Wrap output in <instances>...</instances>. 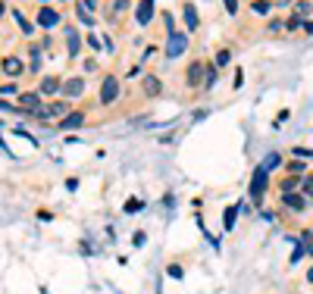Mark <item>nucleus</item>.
I'll return each mask as SVG.
<instances>
[{"mask_svg": "<svg viewBox=\"0 0 313 294\" xmlns=\"http://www.w3.org/2000/svg\"><path fill=\"white\" fill-rule=\"evenodd\" d=\"M266 188H269V169L260 163V166L254 169V175H251V185H248V197H251V204H254V207H260V204H263Z\"/></svg>", "mask_w": 313, "mask_h": 294, "instance_id": "1", "label": "nucleus"}, {"mask_svg": "<svg viewBox=\"0 0 313 294\" xmlns=\"http://www.w3.org/2000/svg\"><path fill=\"white\" fill-rule=\"evenodd\" d=\"M185 50H188V34H185V31H172V34H166V47H163V53H166V60H176V57H182Z\"/></svg>", "mask_w": 313, "mask_h": 294, "instance_id": "2", "label": "nucleus"}, {"mask_svg": "<svg viewBox=\"0 0 313 294\" xmlns=\"http://www.w3.org/2000/svg\"><path fill=\"white\" fill-rule=\"evenodd\" d=\"M41 100H44V97L38 94V91H22V94L16 97V109H19V113H28V116H34V113H38V109L44 106Z\"/></svg>", "mask_w": 313, "mask_h": 294, "instance_id": "3", "label": "nucleus"}, {"mask_svg": "<svg viewBox=\"0 0 313 294\" xmlns=\"http://www.w3.org/2000/svg\"><path fill=\"white\" fill-rule=\"evenodd\" d=\"M66 119L69 116V103L66 100H53V103H47V106H41L38 113H34L31 119H38V122H47V119Z\"/></svg>", "mask_w": 313, "mask_h": 294, "instance_id": "4", "label": "nucleus"}, {"mask_svg": "<svg viewBox=\"0 0 313 294\" xmlns=\"http://www.w3.org/2000/svg\"><path fill=\"white\" fill-rule=\"evenodd\" d=\"M119 100V79L116 76H107L103 85H100V103L110 106V103H116Z\"/></svg>", "mask_w": 313, "mask_h": 294, "instance_id": "5", "label": "nucleus"}, {"mask_svg": "<svg viewBox=\"0 0 313 294\" xmlns=\"http://www.w3.org/2000/svg\"><path fill=\"white\" fill-rule=\"evenodd\" d=\"M279 197H282V207L291 210V213H304L307 204H310V200H307L301 191H285V194H279Z\"/></svg>", "mask_w": 313, "mask_h": 294, "instance_id": "6", "label": "nucleus"}, {"mask_svg": "<svg viewBox=\"0 0 313 294\" xmlns=\"http://www.w3.org/2000/svg\"><path fill=\"white\" fill-rule=\"evenodd\" d=\"M154 10H157L154 0H138V7H135V22H138V25H147V22L154 19Z\"/></svg>", "mask_w": 313, "mask_h": 294, "instance_id": "7", "label": "nucleus"}, {"mask_svg": "<svg viewBox=\"0 0 313 294\" xmlns=\"http://www.w3.org/2000/svg\"><path fill=\"white\" fill-rule=\"evenodd\" d=\"M0 72L10 76V79H16V76H22V72H25V63L19 57H4V60H0Z\"/></svg>", "mask_w": 313, "mask_h": 294, "instance_id": "8", "label": "nucleus"}, {"mask_svg": "<svg viewBox=\"0 0 313 294\" xmlns=\"http://www.w3.org/2000/svg\"><path fill=\"white\" fill-rule=\"evenodd\" d=\"M185 82H188V88H204V63L194 60L185 72Z\"/></svg>", "mask_w": 313, "mask_h": 294, "instance_id": "9", "label": "nucleus"}, {"mask_svg": "<svg viewBox=\"0 0 313 294\" xmlns=\"http://www.w3.org/2000/svg\"><path fill=\"white\" fill-rule=\"evenodd\" d=\"M66 50H69V60H76L79 50H82V34L72 25H66Z\"/></svg>", "mask_w": 313, "mask_h": 294, "instance_id": "10", "label": "nucleus"}, {"mask_svg": "<svg viewBox=\"0 0 313 294\" xmlns=\"http://www.w3.org/2000/svg\"><path fill=\"white\" fill-rule=\"evenodd\" d=\"M60 91H63V82H60V79H53V76H44V79H41V85H38V94H41V97L60 94Z\"/></svg>", "mask_w": 313, "mask_h": 294, "instance_id": "11", "label": "nucleus"}, {"mask_svg": "<svg viewBox=\"0 0 313 294\" xmlns=\"http://www.w3.org/2000/svg\"><path fill=\"white\" fill-rule=\"evenodd\" d=\"M34 19H38V25H41V28H53V25L60 22V13H57V10H50V7H41Z\"/></svg>", "mask_w": 313, "mask_h": 294, "instance_id": "12", "label": "nucleus"}, {"mask_svg": "<svg viewBox=\"0 0 313 294\" xmlns=\"http://www.w3.org/2000/svg\"><path fill=\"white\" fill-rule=\"evenodd\" d=\"M63 94H66V97H82V94H85V79H79V76L66 79V82H63Z\"/></svg>", "mask_w": 313, "mask_h": 294, "instance_id": "13", "label": "nucleus"}, {"mask_svg": "<svg viewBox=\"0 0 313 294\" xmlns=\"http://www.w3.org/2000/svg\"><path fill=\"white\" fill-rule=\"evenodd\" d=\"M141 91H144L147 97H160V94H163V82H160L157 76H144V79H141Z\"/></svg>", "mask_w": 313, "mask_h": 294, "instance_id": "14", "label": "nucleus"}, {"mask_svg": "<svg viewBox=\"0 0 313 294\" xmlns=\"http://www.w3.org/2000/svg\"><path fill=\"white\" fill-rule=\"evenodd\" d=\"M310 13H313V0H294V7H291L294 19H307Z\"/></svg>", "mask_w": 313, "mask_h": 294, "instance_id": "15", "label": "nucleus"}, {"mask_svg": "<svg viewBox=\"0 0 313 294\" xmlns=\"http://www.w3.org/2000/svg\"><path fill=\"white\" fill-rule=\"evenodd\" d=\"M279 191L285 194V191H301V175H285L282 181H279Z\"/></svg>", "mask_w": 313, "mask_h": 294, "instance_id": "16", "label": "nucleus"}, {"mask_svg": "<svg viewBox=\"0 0 313 294\" xmlns=\"http://www.w3.org/2000/svg\"><path fill=\"white\" fill-rule=\"evenodd\" d=\"M200 25V19H197V10H194V4H185V28L188 31H194Z\"/></svg>", "mask_w": 313, "mask_h": 294, "instance_id": "17", "label": "nucleus"}, {"mask_svg": "<svg viewBox=\"0 0 313 294\" xmlns=\"http://www.w3.org/2000/svg\"><path fill=\"white\" fill-rule=\"evenodd\" d=\"M216 63H204V91H210L213 85H216Z\"/></svg>", "mask_w": 313, "mask_h": 294, "instance_id": "18", "label": "nucleus"}, {"mask_svg": "<svg viewBox=\"0 0 313 294\" xmlns=\"http://www.w3.org/2000/svg\"><path fill=\"white\" fill-rule=\"evenodd\" d=\"M79 125H85V113H69L60 122V128H66V132H69V128H79Z\"/></svg>", "mask_w": 313, "mask_h": 294, "instance_id": "19", "label": "nucleus"}, {"mask_svg": "<svg viewBox=\"0 0 313 294\" xmlns=\"http://www.w3.org/2000/svg\"><path fill=\"white\" fill-rule=\"evenodd\" d=\"M238 213H241V210H238V204H232V207L226 210V219H223V229H226V232H232V229H235V223H238Z\"/></svg>", "mask_w": 313, "mask_h": 294, "instance_id": "20", "label": "nucleus"}, {"mask_svg": "<svg viewBox=\"0 0 313 294\" xmlns=\"http://www.w3.org/2000/svg\"><path fill=\"white\" fill-rule=\"evenodd\" d=\"M76 16H79V22H82V25H94V13H91V10H85L82 4L76 7Z\"/></svg>", "mask_w": 313, "mask_h": 294, "instance_id": "21", "label": "nucleus"}, {"mask_svg": "<svg viewBox=\"0 0 313 294\" xmlns=\"http://www.w3.org/2000/svg\"><path fill=\"white\" fill-rule=\"evenodd\" d=\"M13 19H16V25H19V28H22L25 34H31V31H34V25H31V22L25 19V16H22L19 10H13Z\"/></svg>", "mask_w": 313, "mask_h": 294, "instance_id": "22", "label": "nucleus"}, {"mask_svg": "<svg viewBox=\"0 0 313 294\" xmlns=\"http://www.w3.org/2000/svg\"><path fill=\"white\" fill-rule=\"evenodd\" d=\"M251 10H254L257 16H269L272 4H269V0H254V4H251Z\"/></svg>", "mask_w": 313, "mask_h": 294, "instance_id": "23", "label": "nucleus"}, {"mask_svg": "<svg viewBox=\"0 0 313 294\" xmlns=\"http://www.w3.org/2000/svg\"><path fill=\"white\" fill-rule=\"evenodd\" d=\"M285 172H288V175H304V172H307V166H304L301 160H291L288 166H285Z\"/></svg>", "mask_w": 313, "mask_h": 294, "instance_id": "24", "label": "nucleus"}, {"mask_svg": "<svg viewBox=\"0 0 313 294\" xmlns=\"http://www.w3.org/2000/svg\"><path fill=\"white\" fill-rule=\"evenodd\" d=\"M301 194H304L307 200H313V175H304V178H301Z\"/></svg>", "mask_w": 313, "mask_h": 294, "instance_id": "25", "label": "nucleus"}, {"mask_svg": "<svg viewBox=\"0 0 313 294\" xmlns=\"http://www.w3.org/2000/svg\"><path fill=\"white\" fill-rule=\"evenodd\" d=\"M122 210H125V213H138V210H144V200H141V197H132V200H125Z\"/></svg>", "mask_w": 313, "mask_h": 294, "instance_id": "26", "label": "nucleus"}, {"mask_svg": "<svg viewBox=\"0 0 313 294\" xmlns=\"http://www.w3.org/2000/svg\"><path fill=\"white\" fill-rule=\"evenodd\" d=\"M301 244H304V250L313 256V232H310V229H304V232H301Z\"/></svg>", "mask_w": 313, "mask_h": 294, "instance_id": "27", "label": "nucleus"}, {"mask_svg": "<svg viewBox=\"0 0 313 294\" xmlns=\"http://www.w3.org/2000/svg\"><path fill=\"white\" fill-rule=\"evenodd\" d=\"M279 163H282V157H279V154H266V157H263V166H266L269 172H272L275 166H279Z\"/></svg>", "mask_w": 313, "mask_h": 294, "instance_id": "28", "label": "nucleus"}, {"mask_svg": "<svg viewBox=\"0 0 313 294\" xmlns=\"http://www.w3.org/2000/svg\"><path fill=\"white\" fill-rule=\"evenodd\" d=\"M85 47H91V50H94V53H97V50L103 47V41L97 38V34H88V38H85Z\"/></svg>", "mask_w": 313, "mask_h": 294, "instance_id": "29", "label": "nucleus"}, {"mask_svg": "<svg viewBox=\"0 0 313 294\" xmlns=\"http://www.w3.org/2000/svg\"><path fill=\"white\" fill-rule=\"evenodd\" d=\"M0 97H19V91H16V85H4L0 88Z\"/></svg>", "mask_w": 313, "mask_h": 294, "instance_id": "30", "label": "nucleus"}, {"mask_svg": "<svg viewBox=\"0 0 313 294\" xmlns=\"http://www.w3.org/2000/svg\"><path fill=\"white\" fill-rule=\"evenodd\" d=\"M229 60H232V53H229V50H219V53H216V60H213V63H216V66H226Z\"/></svg>", "mask_w": 313, "mask_h": 294, "instance_id": "31", "label": "nucleus"}, {"mask_svg": "<svg viewBox=\"0 0 313 294\" xmlns=\"http://www.w3.org/2000/svg\"><path fill=\"white\" fill-rule=\"evenodd\" d=\"M132 244H135V247H144V244H147V235H144V232H135V235H132Z\"/></svg>", "mask_w": 313, "mask_h": 294, "instance_id": "32", "label": "nucleus"}, {"mask_svg": "<svg viewBox=\"0 0 313 294\" xmlns=\"http://www.w3.org/2000/svg\"><path fill=\"white\" fill-rule=\"evenodd\" d=\"M223 7H226L229 16H238V0H223Z\"/></svg>", "mask_w": 313, "mask_h": 294, "instance_id": "33", "label": "nucleus"}, {"mask_svg": "<svg viewBox=\"0 0 313 294\" xmlns=\"http://www.w3.org/2000/svg\"><path fill=\"white\" fill-rule=\"evenodd\" d=\"M166 272L172 275V279H182V275H185V272H182V266H179V263H169V266H166Z\"/></svg>", "mask_w": 313, "mask_h": 294, "instance_id": "34", "label": "nucleus"}, {"mask_svg": "<svg viewBox=\"0 0 313 294\" xmlns=\"http://www.w3.org/2000/svg\"><path fill=\"white\" fill-rule=\"evenodd\" d=\"M122 10H128V0H113V13H110V16H116Z\"/></svg>", "mask_w": 313, "mask_h": 294, "instance_id": "35", "label": "nucleus"}, {"mask_svg": "<svg viewBox=\"0 0 313 294\" xmlns=\"http://www.w3.org/2000/svg\"><path fill=\"white\" fill-rule=\"evenodd\" d=\"M79 4H82L85 10H91V13H94V10H97V4H100V0H79Z\"/></svg>", "mask_w": 313, "mask_h": 294, "instance_id": "36", "label": "nucleus"}, {"mask_svg": "<svg viewBox=\"0 0 313 294\" xmlns=\"http://www.w3.org/2000/svg\"><path fill=\"white\" fill-rule=\"evenodd\" d=\"M301 25H304V22H301V19H294V16H288V22H285V28H291V31H294V28H301Z\"/></svg>", "mask_w": 313, "mask_h": 294, "instance_id": "37", "label": "nucleus"}, {"mask_svg": "<svg viewBox=\"0 0 313 294\" xmlns=\"http://www.w3.org/2000/svg\"><path fill=\"white\" fill-rule=\"evenodd\" d=\"M294 157H298V160H307V157H313V151H307V147H298V151H294Z\"/></svg>", "mask_w": 313, "mask_h": 294, "instance_id": "38", "label": "nucleus"}, {"mask_svg": "<svg viewBox=\"0 0 313 294\" xmlns=\"http://www.w3.org/2000/svg\"><path fill=\"white\" fill-rule=\"evenodd\" d=\"M260 219H266V223H275V213H272V210H263Z\"/></svg>", "mask_w": 313, "mask_h": 294, "instance_id": "39", "label": "nucleus"}, {"mask_svg": "<svg viewBox=\"0 0 313 294\" xmlns=\"http://www.w3.org/2000/svg\"><path fill=\"white\" fill-rule=\"evenodd\" d=\"M301 28H304V31H307V34H313V22H304V25H301Z\"/></svg>", "mask_w": 313, "mask_h": 294, "instance_id": "40", "label": "nucleus"}, {"mask_svg": "<svg viewBox=\"0 0 313 294\" xmlns=\"http://www.w3.org/2000/svg\"><path fill=\"white\" fill-rule=\"evenodd\" d=\"M7 13V4H4V0H0V16H4Z\"/></svg>", "mask_w": 313, "mask_h": 294, "instance_id": "41", "label": "nucleus"}, {"mask_svg": "<svg viewBox=\"0 0 313 294\" xmlns=\"http://www.w3.org/2000/svg\"><path fill=\"white\" fill-rule=\"evenodd\" d=\"M272 4H291V0H272Z\"/></svg>", "mask_w": 313, "mask_h": 294, "instance_id": "42", "label": "nucleus"}, {"mask_svg": "<svg viewBox=\"0 0 313 294\" xmlns=\"http://www.w3.org/2000/svg\"><path fill=\"white\" fill-rule=\"evenodd\" d=\"M41 4H47V0H41Z\"/></svg>", "mask_w": 313, "mask_h": 294, "instance_id": "43", "label": "nucleus"}]
</instances>
